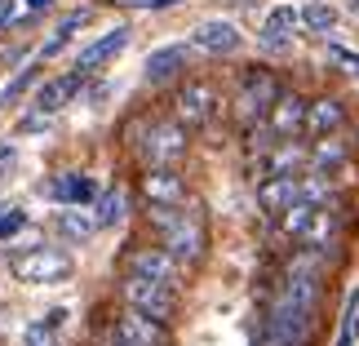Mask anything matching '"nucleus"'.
<instances>
[{
    "mask_svg": "<svg viewBox=\"0 0 359 346\" xmlns=\"http://www.w3.org/2000/svg\"><path fill=\"white\" fill-rule=\"evenodd\" d=\"M147 218H151V227L160 231V248L182 271L204 262V253H209V231H204V222H200L196 213L177 209V204H151Z\"/></svg>",
    "mask_w": 359,
    "mask_h": 346,
    "instance_id": "nucleus-1",
    "label": "nucleus"
},
{
    "mask_svg": "<svg viewBox=\"0 0 359 346\" xmlns=\"http://www.w3.org/2000/svg\"><path fill=\"white\" fill-rule=\"evenodd\" d=\"M120 302L129 311L147 315V320H156V324H173L177 320V288L137 280V275H124L120 280Z\"/></svg>",
    "mask_w": 359,
    "mask_h": 346,
    "instance_id": "nucleus-2",
    "label": "nucleus"
},
{
    "mask_svg": "<svg viewBox=\"0 0 359 346\" xmlns=\"http://www.w3.org/2000/svg\"><path fill=\"white\" fill-rule=\"evenodd\" d=\"M280 93H284V85H280L275 72H266V67H248V72L240 76V89H236V120L240 124H257L275 107Z\"/></svg>",
    "mask_w": 359,
    "mask_h": 346,
    "instance_id": "nucleus-3",
    "label": "nucleus"
},
{
    "mask_svg": "<svg viewBox=\"0 0 359 346\" xmlns=\"http://www.w3.org/2000/svg\"><path fill=\"white\" fill-rule=\"evenodd\" d=\"M129 142L142 151V160L156 169V164H177V160H182L187 147H191V138H187V129L177 120H147L142 138H129Z\"/></svg>",
    "mask_w": 359,
    "mask_h": 346,
    "instance_id": "nucleus-4",
    "label": "nucleus"
},
{
    "mask_svg": "<svg viewBox=\"0 0 359 346\" xmlns=\"http://www.w3.org/2000/svg\"><path fill=\"white\" fill-rule=\"evenodd\" d=\"M13 275L22 284H62L72 280V258L62 248H27L13 258Z\"/></svg>",
    "mask_w": 359,
    "mask_h": 346,
    "instance_id": "nucleus-5",
    "label": "nucleus"
},
{
    "mask_svg": "<svg viewBox=\"0 0 359 346\" xmlns=\"http://www.w3.org/2000/svg\"><path fill=\"white\" fill-rule=\"evenodd\" d=\"M217 89L209 80H187L182 89L173 93V120L182 124V129H200V124H209L217 116Z\"/></svg>",
    "mask_w": 359,
    "mask_h": 346,
    "instance_id": "nucleus-6",
    "label": "nucleus"
},
{
    "mask_svg": "<svg viewBox=\"0 0 359 346\" xmlns=\"http://www.w3.org/2000/svg\"><path fill=\"white\" fill-rule=\"evenodd\" d=\"M124 275H137V280L164 284V288H177V284H182V267H177V262L164 253L160 244L129 248V258H124Z\"/></svg>",
    "mask_w": 359,
    "mask_h": 346,
    "instance_id": "nucleus-7",
    "label": "nucleus"
},
{
    "mask_svg": "<svg viewBox=\"0 0 359 346\" xmlns=\"http://www.w3.org/2000/svg\"><path fill=\"white\" fill-rule=\"evenodd\" d=\"M111 338H120L124 346H173L169 324H156V320H147V315H137V311H129V307L116 315Z\"/></svg>",
    "mask_w": 359,
    "mask_h": 346,
    "instance_id": "nucleus-8",
    "label": "nucleus"
},
{
    "mask_svg": "<svg viewBox=\"0 0 359 346\" xmlns=\"http://www.w3.org/2000/svg\"><path fill=\"white\" fill-rule=\"evenodd\" d=\"M137 191H142L147 204H182L187 200V182H182V173H177L173 164L147 169L142 178H137Z\"/></svg>",
    "mask_w": 359,
    "mask_h": 346,
    "instance_id": "nucleus-9",
    "label": "nucleus"
},
{
    "mask_svg": "<svg viewBox=\"0 0 359 346\" xmlns=\"http://www.w3.org/2000/svg\"><path fill=\"white\" fill-rule=\"evenodd\" d=\"M302 120H306V98H302V93H280L275 107L266 112V124H271L275 142H288L293 133H302Z\"/></svg>",
    "mask_w": 359,
    "mask_h": 346,
    "instance_id": "nucleus-10",
    "label": "nucleus"
},
{
    "mask_svg": "<svg viewBox=\"0 0 359 346\" xmlns=\"http://www.w3.org/2000/svg\"><path fill=\"white\" fill-rule=\"evenodd\" d=\"M191 45L204 49V53H236L240 49V27L226 22V18H209L191 32Z\"/></svg>",
    "mask_w": 359,
    "mask_h": 346,
    "instance_id": "nucleus-11",
    "label": "nucleus"
},
{
    "mask_svg": "<svg viewBox=\"0 0 359 346\" xmlns=\"http://www.w3.org/2000/svg\"><path fill=\"white\" fill-rule=\"evenodd\" d=\"M124 45H129V27H116V32L98 36L93 45H85V49L76 53V72H80V76L98 72V67H102V62H111V58H116V53H120Z\"/></svg>",
    "mask_w": 359,
    "mask_h": 346,
    "instance_id": "nucleus-12",
    "label": "nucleus"
},
{
    "mask_svg": "<svg viewBox=\"0 0 359 346\" xmlns=\"http://www.w3.org/2000/svg\"><path fill=\"white\" fill-rule=\"evenodd\" d=\"M341 124H346V107H341V98H315V102H306V120H302V133H311V138H328V133H337Z\"/></svg>",
    "mask_w": 359,
    "mask_h": 346,
    "instance_id": "nucleus-13",
    "label": "nucleus"
},
{
    "mask_svg": "<svg viewBox=\"0 0 359 346\" xmlns=\"http://www.w3.org/2000/svg\"><path fill=\"white\" fill-rule=\"evenodd\" d=\"M80 85H85V76L80 72H72V76H53V80H45V85L36 89V112H45V116H53V112H62L67 102L80 93Z\"/></svg>",
    "mask_w": 359,
    "mask_h": 346,
    "instance_id": "nucleus-14",
    "label": "nucleus"
},
{
    "mask_svg": "<svg viewBox=\"0 0 359 346\" xmlns=\"http://www.w3.org/2000/svg\"><path fill=\"white\" fill-rule=\"evenodd\" d=\"M49 196L58 204H67V209H85V204L98 200V187H93V178H85V173H58L49 182Z\"/></svg>",
    "mask_w": 359,
    "mask_h": 346,
    "instance_id": "nucleus-15",
    "label": "nucleus"
},
{
    "mask_svg": "<svg viewBox=\"0 0 359 346\" xmlns=\"http://www.w3.org/2000/svg\"><path fill=\"white\" fill-rule=\"evenodd\" d=\"M293 200H302V187H297L293 173H271L266 182L257 187V204H262L266 213H275V218H280Z\"/></svg>",
    "mask_w": 359,
    "mask_h": 346,
    "instance_id": "nucleus-16",
    "label": "nucleus"
},
{
    "mask_svg": "<svg viewBox=\"0 0 359 346\" xmlns=\"http://www.w3.org/2000/svg\"><path fill=\"white\" fill-rule=\"evenodd\" d=\"M182 67H187V49H182V45H164V49H156V53L147 58V80H151V85L173 80Z\"/></svg>",
    "mask_w": 359,
    "mask_h": 346,
    "instance_id": "nucleus-17",
    "label": "nucleus"
},
{
    "mask_svg": "<svg viewBox=\"0 0 359 346\" xmlns=\"http://www.w3.org/2000/svg\"><path fill=\"white\" fill-rule=\"evenodd\" d=\"M302 18H297V9L293 5H275L271 13H266V45H288V36H293V27H297Z\"/></svg>",
    "mask_w": 359,
    "mask_h": 346,
    "instance_id": "nucleus-18",
    "label": "nucleus"
},
{
    "mask_svg": "<svg viewBox=\"0 0 359 346\" xmlns=\"http://www.w3.org/2000/svg\"><path fill=\"white\" fill-rule=\"evenodd\" d=\"M85 22H89V9H72V13H67V18L58 22V32H53V36L45 40V45H40V62L53 58V53H58V49L67 45V40L76 36V27H85Z\"/></svg>",
    "mask_w": 359,
    "mask_h": 346,
    "instance_id": "nucleus-19",
    "label": "nucleus"
},
{
    "mask_svg": "<svg viewBox=\"0 0 359 346\" xmlns=\"http://www.w3.org/2000/svg\"><path fill=\"white\" fill-rule=\"evenodd\" d=\"M311 160H315V169H320V173H333L337 164H346V147H341L333 133H328V138H315Z\"/></svg>",
    "mask_w": 359,
    "mask_h": 346,
    "instance_id": "nucleus-20",
    "label": "nucleus"
},
{
    "mask_svg": "<svg viewBox=\"0 0 359 346\" xmlns=\"http://www.w3.org/2000/svg\"><path fill=\"white\" fill-rule=\"evenodd\" d=\"M124 204H129V196L116 187V191H107V196H98V213H93V222L98 227H116V222H124Z\"/></svg>",
    "mask_w": 359,
    "mask_h": 346,
    "instance_id": "nucleus-21",
    "label": "nucleus"
},
{
    "mask_svg": "<svg viewBox=\"0 0 359 346\" xmlns=\"http://www.w3.org/2000/svg\"><path fill=\"white\" fill-rule=\"evenodd\" d=\"M58 231L67 235V240H76V244H85L93 231H98V222H93V218H85L80 209H62L58 213Z\"/></svg>",
    "mask_w": 359,
    "mask_h": 346,
    "instance_id": "nucleus-22",
    "label": "nucleus"
},
{
    "mask_svg": "<svg viewBox=\"0 0 359 346\" xmlns=\"http://www.w3.org/2000/svg\"><path fill=\"white\" fill-rule=\"evenodd\" d=\"M315 209H320V204H311V200H293V204H288V209L280 213V227H284L288 235H297V240H302V231L311 227Z\"/></svg>",
    "mask_w": 359,
    "mask_h": 346,
    "instance_id": "nucleus-23",
    "label": "nucleus"
},
{
    "mask_svg": "<svg viewBox=\"0 0 359 346\" xmlns=\"http://www.w3.org/2000/svg\"><path fill=\"white\" fill-rule=\"evenodd\" d=\"M36 80H40V62H32V67H22V72H18V76H13V80H9V85H5V89H0V107H9V102H18V98H22V93H27V89H32V85H36Z\"/></svg>",
    "mask_w": 359,
    "mask_h": 346,
    "instance_id": "nucleus-24",
    "label": "nucleus"
},
{
    "mask_svg": "<svg viewBox=\"0 0 359 346\" xmlns=\"http://www.w3.org/2000/svg\"><path fill=\"white\" fill-rule=\"evenodd\" d=\"M297 18L311 27V32H328V27L337 22V9L333 5H306V9H297Z\"/></svg>",
    "mask_w": 359,
    "mask_h": 346,
    "instance_id": "nucleus-25",
    "label": "nucleus"
},
{
    "mask_svg": "<svg viewBox=\"0 0 359 346\" xmlns=\"http://www.w3.org/2000/svg\"><path fill=\"white\" fill-rule=\"evenodd\" d=\"M22 227H27V213L22 209H5V213H0V240H13Z\"/></svg>",
    "mask_w": 359,
    "mask_h": 346,
    "instance_id": "nucleus-26",
    "label": "nucleus"
},
{
    "mask_svg": "<svg viewBox=\"0 0 359 346\" xmlns=\"http://www.w3.org/2000/svg\"><path fill=\"white\" fill-rule=\"evenodd\" d=\"M328 53H333V62H341V72L359 76V53H355V49H346V45H333Z\"/></svg>",
    "mask_w": 359,
    "mask_h": 346,
    "instance_id": "nucleus-27",
    "label": "nucleus"
},
{
    "mask_svg": "<svg viewBox=\"0 0 359 346\" xmlns=\"http://www.w3.org/2000/svg\"><path fill=\"white\" fill-rule=\"evenodd\" d=\"M40 129H49V116L45 112H32V116L18 120V133H40Z\"/></svg>",
    "mask_w": 359,
    "mask_h": 346,
    "instance_id": "nucleus-28",
    "label": "nucleus"
},
{
    "mask_svg": "<svg viewBox=\"0 0 359 346\" xmlns=\"http://www.w3.org/2000/svg\"><path fill=\"white\" fill-rule=\"evenodd\" d=\"M120 5H129V9H173V5H182V0H120Z\"/></svg>",
    "mask_w": 359,
    "mask_h": 346,
    "instance_id": "nucleus-29",
    "label": "nucleus"
},
{
    "mask_svg": "<svg viewBox=\"0 0 359 346\" xmlns=\"http://www.w3.org/2000/svg\"><path fill=\"white\" fill-rule=\"evenodd\" d=\"M27 346H53V338H49V328H45V324H36L32 333H27Z\"/></svg>",
    "mask_w": 359,
    "mask_h": 346,
    "instance_id": "nucleus-30",
    "label": "nucleus"
},
{
    "mask_svg": "<svg viewBox=\"0 0 359 346\" xmlns=\"http://www.w3.org/2000/svg\"><path fill=\"white\" fill-rule=\"evenodd\" d=\"M13 22V0H0V32Z\"/></svg>",
    "mask_w": 359,
    "mask_h": 346,
    "instance_id": "nucleus-31",
    "label": "nucleus"
},
{
    "mask_svg": "<svg viewBox=\"0 0 359 346\" xmlns=\"http://www.w3.org/2000/svg\"><path fill=\"white\" fill-rule=\"evenodd\" d=\"M53 5V0H27V9H32V13H40V9H49Z\"/></svg>",
    "mask_w": 359,
    "mask_h": 346,
    "instance_id": "nucleus-32",
    "label": "nucleus"
},
{
    "mask_svg": "<svg viewBox=\"0 0 359 346\" xmlns=\"http://www.w3.org/2000/svg\"><path fill=\"white\" fill-rule=\"evenodd\" d=\"M5 164H13V147H0V169H5Z\"/></svg>",
    "mask_w": 359,
    "mask_h": 346,
    "instance_id": "nucleus-33",
    "label": "nucleus"
},
{
    "mask_svg": "<svg viewBox=\"0 0 359 346\" xmlns=\"http://www.w3.org/2000/svg\"><path fill=\"white\" fill-rule=\"evenodd\" d=\"M355 338H359V311H355Z\"/></svg>",
    "mask_w": 359,
    "mask_h": 346,
    "instance_id": "nucleus-34",
    "label": "nucleus"
},
{
    "mask_svg": "<svg viewBox=\"0 0 359 346\" xmlns=\"http://www.w3.org/2000/svg\"><path fill=\"white\" fill-rule=\"evenodd\" d=\"M107 346H124V342H120V338H111V342H107Z\"/></svg>",
    "mask_w": 359,
    "mask_h": 346,
    "instance_id": "nucleus-35",
    "label": "nucleus"
},
{
    "mask_svg": "<svg viewBox=\"0 0 359 346\" xmlns=\"http://www.w3.org/2000/svg\"><path fill=\"white\" fill-rule=\"evenodd\" d=\"M5 209H9V204H0V213H5Z\"/></svg>",
    "mask_w": 359,
    "mask_h": 346,
    "instance_id": "nucleus-36",
    "label": "nucleus"
},
{
    "mask_svg": "<svg viewBox=\"0 0 359 346\" xmlns=\"http://www.w3.org/2000/svg\"><path fill=\"white\" fill-rule=\"evenodd\" d=\"M355 5H359V0H355Z\"/></svg>",
    "mask_w": 359,
    "mask_h": 346,
    "instance_id": "nucleus-37",
    "label": "nucleus"
}]
</instances>
